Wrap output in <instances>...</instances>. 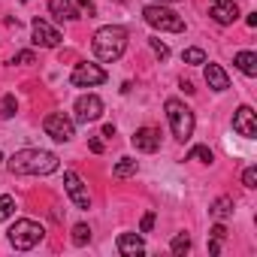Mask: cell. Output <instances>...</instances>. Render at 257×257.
<instances>
[{
  "label": "cell",
  "instance_id": "cell-1",
  "mask_svg": "<svg viewBox=\"0 0 257 257\" xmlns=\"http://www.w3.org/2000/svg\"><path fill=\"white\" fill-rule=\"evenodd\" d=\"M13 176H49L58 170V155L46 149H22L7 161Z\"/></svg>",
  "mask_w": 257,
  "mask_h": 257
},
{
  "label": "cell",
  "instance_id": "cell-2",
  "mask_svg": "<svg viewBox=\"0 0 257 257\" xmlns=\"http://www.w3.org/2000/svg\"><path fill=\"white\" fill-rule=\"evenodd\" d=\"M124 52H127V31H124V28L106 25V28H100V31L94 34V55H97V61L112 64V61H118Z\"/></svg>",
  "mask_w": 257,
  "mask_h": 257
},
{
  "label": "cell",
  "instance_id": "cell-3",
  "mask_svg": "<svg viewBox=\"0 0 257 257\" xmlns=\"http://www.w3.org/2000/svg\"><path fill=\"white\" fill-rule=\"evenodd\" d=\"M164 109H167V118H170V127H173V137H176L179 143H188V140L194 137V124H197L194 109L185 106V103L176 100V97H170V100L164 103Z\"/></svg>",
  "mask_w": 257,
  "mask_h": 257
},
{
  "label": "cell",
  "instance_id": "cell-4",
  "mask_svg": "<svg viewBox=\"0 0 257 257\" xmlns=\"http://www.w3.org/2000/svg\"><path fill=\"white\" fill-rule=\"evenodd\" d=\"M143 19L155 31H164V34H182L185 31V19L179 13H173L170 7H164V4H149L143 10Z\"/></svg>",
  "mask_w": 257,
  "mask_h": 257
},
{
  "label": "cell",
  "instance_id": "cell-5",
  "mask_svg": "<svg viewBox=\"0 0 257 257\" xmlns=\"http://www.w3.org/2000/svg\"><path fill=\"white\" fill-rule=\"evenodd\" d=\"M43 236H46L43 224H37V221H31V218H19V221L10 227V242H13L16 251H31V248H37V245L43 242Z\"/></svg>",
  "mask_w": 257,
  "mask_h": 257
},
{
  "label": "cell",
  "instance_id": "cell-6",
  "mask_svg": "<svg viewBox=\"0 0 257 257\" xmlns=\"http://www.w3.org/2000/svg\"><path fill=\"white\" fill-rule=\"evenodd\" d=\"M103 82H106V70L100 64H91V61L76 64L73 73H70V85L73 88H97Z\"/></svg>",
  "mask_w": 257,
  "mask_h": 257
},
{
  "label": "cell",
  "instance_id": "cell-7",
  "mask_svg": "<svg viewBox=\"0 0 257 257\" xmlns=\"http://www.w3.org/2000/svg\"><path fill=\"white\" fill-rule=\"evenodd\" d=\"M43 131H46L55 143H70V140L76 137V121L67 118L64 112H52V115H46V121H43Z\"/></svg>",
  "mask_w": 257,
  "mask_h": 257
},
{
  "label": "cell",
  "instance_id": "cell-8",
  "mask_svg": "<svg viewBox=\"0 0 257 257\" xmlns=\"http://www.w3.org/2000/svg\"><path fill=\"white\" fill-rule=\"evenodd\" d=\"M73 112H76L73 121H79V124H91V121L103 118V100H100L97 94H82V97L76 100Z\"/></svg>",
  "mask_w": 257,
  "mask_h": 257
},
{
  "label": "cell",
  "instance_id": "cell-9",
  "mask_svg": "<svg viewBox=\"0 0 257 257\" xmlns=\"http://www.w3.org/2000/svg\"><path fill=\"white\" fill-rule=\"evenodd\" d=\"M64 191L76 209H91V194H88V185L79 179V173H73V170L64 173Z\"/></svg>",
  "mask_w": 257,
  "mask_h": 257
},
{
  "label": "cell",
  "instance_id": "cell-10",
  "mask_svg": "<svg viewBox=\"0 0 257 257\" xmlns=\"http://www.w3.org/2000/svg\"><path fill=\"white\" fill-rule=\"evenodd\" d=\"M31 37H34V46H40V49H55V46H61V31L58 28H52L49 22H43V19H34V25H31Z\"/></svg>",
  "mask_w": 257,
  "mask_h": 257
},
{
  "label": "cell",
  "instance_id": "cell-11",
  "mask_svg": "<svg viewBox=\"0 0 257 257\" xmlns=\"http://www.w3.org/2000/svg\"><path fill=\"white\" fill-rule=\"evenodd\" d=\"M233 131L245 140H254L257 137V118H254V109L251 106H239L236 115H233Z\"/></svg>",
  "mask_w": 257,
  "mask_h": 257
},
{
  "label": "cell",
  "instance_id": "cell-12",
  "mask_svg": "<svg viewBox=\"0 0 257 257\" xmlns=\"http://www.w3.org/2000/svg\"><path fill=\"white\" fill-rule=\"evenodd\" d=\"M209 16L218 25H233L239 19V7L236 0H209Z\"/></svg>",
  "mask_w": 257,
  "mask_h": 257
},
{
  "label": "cell",
  "instance_id": "cell-13",
  "mask_svg": "<svg viewBox=\"0 0 257 257\" xmlns=\"http://www.w3.org/2000/svg\"><path fill=\"white\" fill-rule=\"evenodd\" d=\"M131 143H134V149H137V152L152 155V152H158V149H161V134L155 131V127H140V131L131 137Z\"/></svg>",
  "mask_w": 257,
  "mask_h": 257
},
{
  "label": "cell",
  "instance_id": "cell-14",
  "mask_svg": "<svg viewBox=\"0 0 257 257\" xmlns=\"http://www.w3.org/2000/svg\"><path fill=\"white\" fill-rule=\"evenodd\" d=\"M115 248H118V254H124V257L146 254V242H143V236H137V233H121L118 242H115Z\"/></svg>",
  "mask_w": 257,
  "mask_h": 257
},
{
  "label": "cell",
  "instance_id": "cell-15",
  "mask_svg": "<svg viewBox=\"0 0 257 257\" xmlns=\"http://www.w3.org/2000/svg\"><path fill=\"white\" fill-rule=\"evenodd\" d=\"M206 82H209V88L212 91H218V94H224L227 88H230V76L224 73V67L221 64H206Z\"/></svg>",
  "mask_w": 257,
  "mask_h": 257
},
{
  "label": "cell",
  "instance_id": "cell-16",
  "mask_svg": "<svg viewBox=\"0 0 257 257\" xmlns=\"http://www.w3.org/2000/svg\"><path fill=\"white\" fill-rule=\"evenodd\" d=\"M49 10H52V16L55 19H67V22H76V19H82V10L73 4V0H49Z\"/></svg>",
  "mask_w": 257,
  "mask_h": 257
},
{
  "label": "cell",
  "instance_id": "cell-17",
  "mask_svg": "<svg viewBox=\"0 0 257 257\" xmlns=\"http://www.w3.org/2000/svg\"><path fill=\"white\" fill-rule=\"evenodd\" d=\"M233 64H236V67H239V73H245L248 79H254V76H257V55H254V52H236Z\"/></svg>",
  "mask_w": 257,
  "mask_h": 257
},
{
  "label": "cell",
  "instance_id": "cell-18",
  "mask_svg": "<svg viewBox=\"0 0 257 257\" xmlns=\"http://www.w3.org/2000/svg\"><path fill=\"white\" fill-rule=\"evenodd\" d=\"M233 212H236V203H233V197H218V200L212 203V215H215L218 221H227Z\"/></svg>",
  "mask_w": 257,
  "mask_h": 257
},
{
  "label": "cell",
  "instance_id": "cell-19",
  "mask_svg": "<svg viewBox=\"0 0 257 257\" xmlns=\"http://www.w3.org/2000/svg\"><path fill=\"white\" fill-rule=\"evenodd\" d=\"M137 170H140V167H137L134 158H121V161L115 164L112 176H115V179H131V176H137Z\"/></svg>",
  "mask_w": 257,
  "mask_h": 257
},
{
  "label": "cell",
  "instance_id": "cell-20",
  "mask_svg": "<svg viewBox=\"0 0 257 257\" xmlns=\"http://www.w3.org/2000/svg\"><path fill=\"white\" fill-rule=\"evenodd\" d=\"M188 161L212 164V161H215V155H212V149H209V146H194V149H191V155H188Z\"/></svg>",
  "mask_w": 257,
  "mask_h": 257
},
{
  "label": "cell",
  "instance_id": "cell-21",
  "mask_svg": "<svg viewBox=\"0 0 257 257\" xmlns=\"http://www.w3.org/2000/svg\"><path fill=\"white\" fill-rule=\"evenodd\" d=\"M170 251H173L176 257H182V254H188V251H191V236H185V233H179V236H173V242H170Z\"/></svg>",
  "mask_w": 257,
  "mask_h": 257
},
{
  "label": "cell",
  "instance_id": "cell-22",
  "mask_svg": "<svg viewBox=\"0 0 257 257\" xmlns=\"http://www.w3.org/2000/svg\"><path fill=\"white\" fill-rule=\"evenodd\" d=\"M13 212H16V200L10 194H4V197H0V221H10Z\"/></svg>",
  "mask_w": 257,
  "mask_h": 257
},
{
  "label": "cell",
  "instance_id": "cell-23",
  "mask_svg": "<svg viewBox=\"0 0 257 257\" xmlns=\"http://www.w3.org/2000/svg\"><path fill=\"white\" fill-rule=\"evenodd\" d=\"M16 109H19V103H16V97H13V94H7L4 100H0V118H13V115H16Z\"/></svg>",
  "mask_w": 257,
  "mask_h": 257
},
{
  "label": "cell",
  "instance_id": "cell-24",
  "mask_svg": "<svg viewBox=\"0 0 257 257\" xmlns=\"http://www.w3.org/2000/svg\"><path fill=\"white\" fill-rule=\"evenodd\" d=\"M73 242L76 245H88L91 242V227L88 224H76L73 227Z\"/></svg>",
  "mask_w": 257,
  "mask_h": 257
},
{
  "label": "cell",
  "instance_id": "cell-25",
  "mask_svg": "<svg viewBox=\"0 0 257 257\" xmlns=\"http://www.w3.org/2000/svg\"><path fill=\"white\" fill-rule=\"evenodd\" d=\"M182 61L185 64H206V52L203 49H185L182 52Z\"/></svg>",
  "mask_w": 257,
  "mask_h": 257
},
{
  "label": "cell",
  "instance_id": "cell-26",
  "mask_svg": "<svg viewBox=\"0 0 257 257\" xmlns=\"http://www.w3.org/2000/svg\"><path fill=\"white\" fill-rule=\"evenodd\" d=\"M242 185L251 191V188H257V167H248L245 173H242Z\"/></svg>",
  "mask_w": 257,
  "mask_h": 257
},
{
  "label": "cell",
  "instance_id": "cell-27",
  "mask_svg": "<svg viewBox=\"0 0 257 257\" xmlns=\"http://www.w3.org/2000/svg\"><path fill=\"white\" fill-rule=\"evenodd\" d=\"M149 43H152V49H155V55H158L161 61H164V58H170V49H167V43H161L158 37H152Z\"/></svg>",
  "mask_w": 257,
  "mask_h": 257
},
{
  "label": "cell",
  "instance_id": "cell-28",
  "mask_svg": "<svg viewBox=\"0 0 257 257\" xmlns=\"http://www.w3.org/2000/svg\"><path fill=\"white\" fill-rule=\"evenodd\" d=\"M34 61H37L34 52H19V55H13V64H34Z\"/></svg>",
  "mask_w": 257,
  "mask_h": 257
},
{
  "label": "cell",
  "instance_id": "cell-29",
  "mask_svg": "<svg viewBox=\"0 0 257 257\" xmlns=\"http://www.w3.org/2000/svg\"><path fill=\"white\" fill-rule=\"evenodd\" d=\"M152 227H155V212H146L143 224H140V233H152Z\"/></svg>",
  "mask_w": 257,
  "mask_h": 257
},
{
  "label": "cell",
  "instance_id": "cell-30",
  "mask_svg": "<svg viewBox=\"0 0 257 257\" xmlns=\"http://www.w3.org/2000/svg\"><path fill=\"white\" fill-rule=\"evenodd\" d=\"M73 4H76L79 10H85V13H88V19L94 16V4H91V0H73Z\"/></svg>",
  "mask_w": 257,
  "mask_h": 257
},
{
  "label": "cell",
  "instance_id": "cell-31",
  "mask_svg": "<svg viewBox=\"0 0 257 257\" xmlns=\"http://www.w3.org/2000/svg\"><path fill=\"white\" fill-rule=\"evenodd\" d=\"M88 149H91L94 155H100V152H103V143H100L97 137H91V140H88Z\"/></svg>",
  "mask_w": 257,
  "mask_h": 257
},
{
  "label": "cell",
  "instance_id": "cell-32",
  "mask_svg": "<svg viewBox=\"0 0 257 257\" xmlns=\"http://www.w3.org/2000/svg\"><path fill=\"white\" fill-rule=\"evenodd\" d=\"M212 236H215V239H224V236H227V227H224V224H215V227H212Z\"/></svg>",
  "mask_w": 257,
  "mask_h": 257
},
{
  "label": "cell",
  "instance_id": "cell-33",
  "mask_svg": "<svg viewBox=\"0 0 257 257\" xmlns=\"http://www.w3.org/2000/svg\"><path fill=\"white\" fill-rule=\"evenodd\" d=\"M218 251H221V239L212 236V239H209V254H218Z\"/></svg>",
  "mask_w": 257,
  "mask_h": 257
},
{
  "label": "cell",
  "instance_id": "cell-34",
  "mask_svg": "<svg viewBox=\"0 0 257 257\" xmlns=\"http://www.w3.org/2000/svg\"><path fill=\"white\" fill-rule=\"evenodd\" d=\"M179 85H182V91H185V94H194V91H197V88H194V85H191V82H188V79H182V82H179Z\"/></svg>",
  "mask_w": 257,
  "mask_h": 257
},
{
  "label": "cell",
  "instance_id": "cell-35",
  "mask_svg": "<svg viewBox=\"0 0 257 257\" xmlns=\"http://www.w3.org/2000/svg\"><path fill=\"white\" fill-rule=\"evenodd\" d=\"M103 137H106V140L115 137V127H112V124H103Z\"/></svg>",
  "mask_w": 257,
  "mask_h": 257
},
{
  "label": "cell",
  "instance_id": "cell-36",
  "mask_svg": "<svg viewBox=\"0 0 257 257\" xmlns=\"http://www.w3.org/2000/svg\"><path fill=\"white\" fill-rule=\"evenodd\" d=\"M245 22H248V28H257V13H251V16H248Z\"/></svg>",
  "mask_w": 257,
  "mask_h": 257
},
{
  "label": "cell",
  "instance_id": "cell-37",
  "mask_svg": "<svg viewBox=\"0 0 257 257\" xmlns=\"http://www.w3.org/2000/svg\"><path fill=\"white\" fill-rule=\"evenodd\" d=\"M155 4H176V0H155Z\"/></svg>",
  "mask_w": 257,
  "mask_h": 257
}]
</instances>
